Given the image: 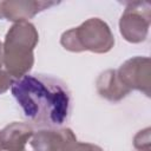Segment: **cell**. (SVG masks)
Here are the masks:
<instances>
[{
  "instance_id": "4",
  "label": "cell",
  "mask_w": 151,
  "mask_h": 151,
  "mask_svg": "<svg viewBox=\"0 0 151 151\" xmlns=\"http://www.w3.org/2000/svg\"><path fill=\"white\" fill-rule=\"evenodd\" d=\"M125 5L126 8L119 20L120 34L129 42H142L147 37L151 5L146 1H129Z\"/></svg>"
},
{
  "instance_id": "1",
  "label": "cell",
  "mask_w": 151,
  "mask_h": 151,
  "mask_svg": "<svg viewBox=\"0 0 151 151\" xmlns=\"http://www.w3.org/2000/svg\"><path fill=\"white\" fill-rule=\"evenodd\" d=\"M11 92L25 119L35 127L58 129L71 117V91L58 78L27 73L13 80Z\"/></svg>"
},
{
  "instance_id": "6",
  "label": "cell",
  "mask_w": 151,
  "mask_h": 151,
  "mask_svg": "<svg viewBox=\"0 0 151 151\" xmlns=\"http://www.w3.org/2000/svg\"><path fill=\"white\" fill-rule=\"evenodd\" d=\"M77 138L71 129H45L33 134L31 146L34 151H65Z\"/></svg>"
},
{
  "instance_id": "3",
  "label": "cell",
  "mask_w": 151,
  "mask_h": 151,
  "mask_svg": "<svg viewBox=\"0 0 151 151\" xmlns=\"http://www.w3.org/2000/svg\"><path fill=\"white\" fill-rule=\"evenodd\" d=\"M60 44L71 52L106 53L113 47L114 37L105 21L99 18H91L80 26L64 32Z\"/></svg>"
},
{
  "instance_id": "8",
  "label": "cell",
  "mask_w": 151,
  "mask_h": 151,
  "mask_svg": "<svg viewBox=\"0 0 151 151\" xmlns=\"http://www.w3.org/2000/svg\"><path fill=\"white\" fill-rule=\"evenodd\" d=\"M34 131L26 123H12L0 131V151H25Z\"/></svg>"
},
{
  "instance_id": "5",
  "label": "cell",
  "mask_w": 151,
  "mask_h": 151,
  "mask_svg": "<svg viewBox=\"0 0 151 151\" xmlns=\"http://www.w3.org/2000/svg\"><path fill=\"white\" fill-rule=\"evenodd\" d=\"M118 76L123 84L130 90L143 92L150 97V59L147 57H134L126 60L119 70Z\"/></svg>"
},
{
  "instance_id": "2",
  "label": "cell",
  "mask_w": 151,
  "mask_h": 151,
  "mask_svg": "<svg viewBox=\"0 0 151 151\" xmlns=\"http://www.w3.org/2000/svg\"><path fill=\"white\" fill-rule=\"evenodd\" d=\"M38 40V31L29 21L15 22L7 32L2 44V63L13 80L31 71Z\"/></svg>"
},
{
  "instance_id": "14",
  "label": "cell",
  "mask_w": 151,
  "mask_h": 151,
  "mask_svg": "<svg viewBox=\"0 0 151 151\" xmlns=\"http://www.w3.org/2000/svg\"><path fill=\"white\" fill-rule=\"evenodd\" d=\"M25 151H26V150H25Z\"/></svg>"
},
{
  "instance_id": "9",
  "label": "cell",
  "mask_w": 151,
  "mask_h": 151,
  "mask_svg": "<svg viewBox=\"0 0 151 151\" xmlns=\"http://www.w3.org/2000/svg\"><path fill=\"white\" fill-rule=\"evenodd\" d=\"M97 91L100 97L110 101H119L131 91L120 80L117 70H106L97 79Z\"/></svg>"
},
{
  "instance_id": "10",
  "label": "cell",
  "mask_w": 151,
  "mask_h": 151,
  "mask_svg": "<svg viewBox=\"0 0 151 151\" xmlns=\"http://www.w3.org/2000/svg\"><path fill=\"white\" fill-rule=\"evenodd\" d=\"M133 145L139 151H150V129L146 127L143 131H139L133 140Z\"/></svg>"
},
{
  "instance_id": "7",
  "label": "cell",
  "mask_w": 151,
  "mask_h": 151,
  "mask_svg": "<svg viewBox=\"0 0 151 151\" xmlns=\"http://www.w3.org/2000/svg\"><path fill=\"white\" fill-rule=\"evenodd\" d=\"M58 4L55 1H0V19L27 21L39 12Z\"/></svg>"
},
{
  "instance_id": "11",
  "label": "cell",
  "mask_w": 151,
  "mask_h": 151,
  "mask_svg": "<svg viewBox=\"0 0 151 151\" xmlns=\"http://www.w3.org/2000/svg\"><path fill=\"white\" fill-rule=\"evenodd\" d=\"M12 83H13V78L5 68L2 60H0V94L6 92L11 87Z\"/></svg>"
},
{
  "instance_id": "12",
  "label": "cell",
  "mask_w": 151,
  "mask_h": 151,
  "mask_svg": "<svg viewBox=\"0 0 151 151\" xmlns=\"http://www.w3.org/2000/svg\"><path fill=\"white\" fill-rule=\"evenodd\" d=\"M65 151H103L99 146L91 144V143H80V142H73L71 143Z\"/></svg>"
},
{
  "instance_id": "13",
  "label": "cell",
  "mask_w": 151,
  "mask_h": 151,
  "mask_svg": "<svg viewBox=\"0 0 151 151\" xmlns=\"http://www.w3.org/2000/svg\"><path fill=\"white\" fill-rule=\"evenodd\" d=\"M0 60H2V44L0 41Z\"/></svg>"
}]
</instances>
